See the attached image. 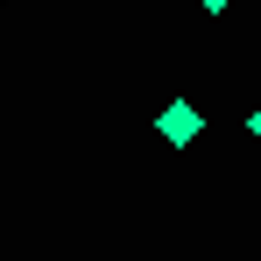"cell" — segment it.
Instances as JSON below:
<instances>
[{"label": "cell", "instance_id": "cell-1", "mask_svg": "<svg viewBox=\"0 0 261 261\" xmlns=\"http://www.w3.org/2000/svg\"><path fill=\"white\" fill-rule=\"evenodd\" d=\"M155 134H163V141H176V148H184V141H198V134H205V113H198V106H184V99H176V106H163V113H155Z\"/></svg>", "mask_w": 261, "mask_h": 261}, {"label": "cell", "instance_id": "cell-2", "mask_svg": "<svg viewBox=\"0 0 261 261\" xmlns=\"http://www.w3.org/2000/svg\"><path fill=\"white\" fill-rule=\"evenodd\" d=\"M198 7H205V14H226V7H233V0H198Z\"/></svg>", "mask_w": 261, "mask_h": 261}, {"label": "cell", "instance_id": "cell-3", "mask_svg": "<svg viewBox=\"0 0 261 261\" xmlns=\"http://www.w3.org/2000/svg\"><path fill=\"white\" fill-rule=\"evenodd\" d=\"M247 134H254V141H261V106H254V113H247Z\"/></svg>", "mask_w": 261, "mask_h": 261}]
</instances>
